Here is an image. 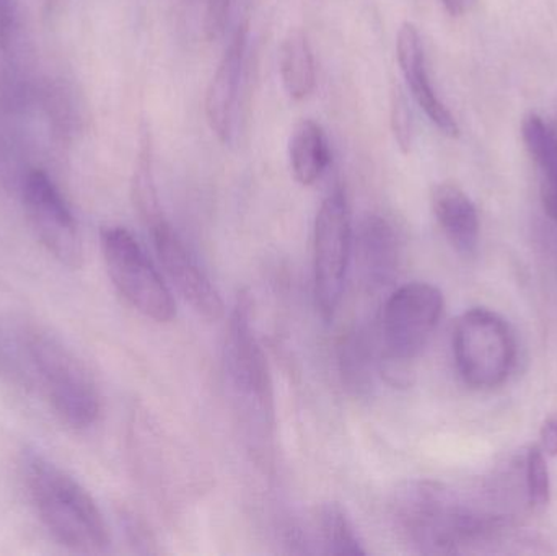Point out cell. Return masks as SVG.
<instances>
[{
	"label": "cell",
	"instance_id": "obj_1",
	"mask_svg": "<svg viewBox=\"0 0 557 556\" xmlns=\"http://www.w3.org/2000/svg\"><path fill=\"white\" fill-rule=\"evenodd\" d=\"M525 496L522 464H512L476 493L435 482L409 483L396 496V526L419 554H483L513 538V505L519 498L529 505Z\"/></svg>",
	"mask_w": 557,
	"mask_h": 556
},
{
	"label": "cell",
	"instance_id": "obj_2",
	"mask_svg": "<svg viewBox=\"0 0 557 556\" xmlns=\"http://www.w3.org/2000/svg\"><path fill=\"white\" fill-rule=\"evenodd\" d=\"M22 475L29 502L52 539L75 554H103L110 531L94 496L58 464L39 454H23Z\"/></svg>",
	"mask_w": 557,
	"mask_h": 556
},
{
	"label": "cell",
	"instance_id": "obj_3",
	"mask_svg": "<svg viewBox=\"0 0 557 556\" xmlns=\"http://www.w3.org/2000/svg\"><path fill=\"white\" fill-rule=\"evenodd\" d=\"M23 348L46 398L62 423L88 430L101 413V398L87 366L58 336L41 326L22 333Z\"/></svg>",
	"mask_w": 557,
	"mask_h": 556
},
{
	"label": "cell",
	"instance_id": "obj_4",
	"mask_svg": "<svg viewBox=\"0 0 557 556\" xmlns=\"http://www.w3.org/2000/svg\"><path fill=\"white\" fill-rule=\"evenodd\" d=\"M225 372L234 401L245 427L260 444H267L274 431L273 379L267 353L251 322V300L242 294L228 322L225 339Z\"/></svg>",
	"mask_w": 557,
	"mask_h": 556
},
{
	"label": "cell",
	"instance_id": "obj_5",
	"mask_svg": "<svg viewBox=\"0 0 557 556\" xmlns=\"http://www.w3.org/2000/svg\"><path fill=\"white\" fill-rule=\"evenodd\" d=\"M442 313L444 296L428 283L406 284L386 300L382 317V371L392 384H408L411 365L428 345Z\"/></svg>",
	"mask_w": 557,
	"mask_h": 556
},
{
	"label": "cell",
	"instance_id": "obj_6",
	"mask_svg": "<svg viewBox=\"0 0 557 556\" xmlns=\"http://www.w3.org/2000/svg\"><path fill=\"white\" fill-rule=\"evenodd\" d=\"M454 356L468 387L491 391L503 385L516 368V336L496 312L468 310L455 323Z\"/></svg>",
	"mask_w": 557,
	"mask_h": 556
},
{
	"label": "cell",
	"instance_id": "obj_7",
	"mask_svg": "<svg viewBox=\"0 0 557 556\" xmlns=\"http://www.w3.org/2000/svg\"><path fill=\"white\" fill-rule=\"evenodd\" d=\"M101 251L108 274L121 296L147 319L172 322L176 316L172 291L134 235L116 225L103 228Z\"/></svg>",
	"mask_w": 557,
	"mask_h": 556
},
{
	"label": "cell",
	"instance_id": "obj_8",
	"mask_svg": "<svg viewBox=\"0 0 557 556\" xmlns=\"http://www.w3.org/2000/svg\"><path fill=\"white\" fill-rule=\"evenodd\" d=\"M352 247L349 205L341 189L321 202L314 222V296L324 319H333L343 297Z\"/></svg>",
	"mask_w": 557,
	"mask_h": 556
},
{
	"label": "cell",
	"instance_id": "obj_9",
	"mask_svg": "<svg viewBox=\"0 0 557 556\" xmlns=\"http://www.w3.org/2000/svg\"><path fill=\"white\" fill-rule=\"evenodd\" d=\"M23 205L41 244L71 270L84 263V248L72 209L45 170H32L22 183Z\"/></svg>",
	"mask_w": 557,
	"mask_h": 556
},
{
	"label": "cell",
	"instance_id": "obj_10",
	"mask_svg": "<svg viewBox=\"0 0 557 556\" xmlns=\"http://www.w3.org/2000/svg\"><path fill=\"white\" fill-rule=\"evenodd\" d=\"M147 227L150 228L157 255L162 261V267L165 268L166 276L170 277L180 296L202 319L209 322L221 320L225 312L221 294L215 289L208 274L201 270L198 261L189 254L165 215Z\"/></svg>",
	"mask_w": 557,
	"mask_h": 556
},
{
	"label": "cell",
	"instance_id": "obj_11",
	"mask_svg": "<svg viewBox=\"0 0 557 556\" xmlns=\"http://www.w3.org/2000/svg\"><path fill=\"white\" fill-rule=\"evenodd\" d=\"M247 46L248 25L244 23L235 29L206 94L205 110L209 127L224 144L231 143L234 134Z\"/></svg>",
	"mask_w": 557,
	"mask_h": 556
},
{
	"label": "cell",
	"instance_id": "obj_12",
	"mask_svg": "<svg viewBox=\"0 0 557 556\" xmlns=\"http://www.w3.org/2000/svg\"><path fill=\"white\" fill-rule=\"evenodd\" d=\"M396 55H398L399 69L411 88L412 97L418 101L425 116L444 136L457 139L460 136V126L447 104L438 98L437 91L432 87L428 64H425L424 45L414 23L405 22L399 28L398 38H396Z\"/></svg>",
	"mask_w": 557,
	"mask_h": 556
},
{
	"label": "cell",
	"instance_id": "obj_13",
	"mask_svg": "<svg viewBox=\"0 0 557 556\" xmlns=\"http://www.w3.org/2000/svg\"><path fill=\"white\" fill-rule=\"evenodd\" d=\"M432 209L454 250L463 257L476 254L481 224L470 196L455 183H438L432 189Z\"/></svg>",
	"mask_w": 557,
	"mask_h": 556
},
{
	"label": "cell",
	"instance_id": "obj_14",
	"mask_svg": "<svg viewBox=\"0 0 557 556\" xmlns=\"http://www.w3.org/2000/svg\"><path fill=\"white\" fill-rule=\"evenodd\" d=\"M359 255L370 287L380 289L392 284L399 268V238L392 222L382 215H369L360 225Z\"/></svg>",
	"mask_w": 557,
	"mask_h": 556
},
{
	"label": "cell",
	"instance_id": "obj_15",
	"mask_svg": "<svg viewBox=\"0 0 557 556\" xmlns=\"http://www.w3.org/2000/svg\"><path fill=\"white\" fill-rule=\"evenodd\" d=\"M292 175L301 186H311L323 175L331 162L330 146L323 127L313 120L295 124L288 140Z\"/></svg>",
	"mask_w": 557,
	"mask_h": 556
},
{
	"label": "cell",
	"instance_id": "obj_16",
	"mask_svg": "<svg viewBox=\"0 0 557 556\" xmlns=\"http://www.w3.org/2000/svg\"><path fill=\"white\" fill-rule=\"evenodd\" d=\"M282 87L292 100L300 101L313 94L317 85L313 51L300 28L290 29L278 48Z\"/></svg>",
	"mask_w": 557,
	"mask_h": 556
},
{
	"label": "cell",
	"instance_id": "obj_17",
	"mask_svg": "<svg viewBox=\"0 0 557 556\" xmlns=\"http://www.w3.org/2000/svg\"><path fill=\"white\" fill-rule=\"evenodd\" d=\"M318 538L326 555H366L352 522L337 503L321 506L318 512Z\"/></svg>",
	"mask_w": 557,
	"mask_h": 556
},
{
	"label": "cell",
	"instance_id": "obj_18",
	"mask_svg": "<svg viewBox=\"0 0 557 556\" xmlns=\"http://www.w3.org/2000/svg\"><path fill=\"white\" fill-rule=\"evenodd\" d=\"M341 371L344 381L356 392L367 391L372 384V349L362 333H354L341 349Z\"/></svg>",
	"mask_w": 557,
	"mask_h": 556
},
{
	"label": "cell",
	"instance_id": "obj_19",
	"mask_svg": "<svg viewBox=\"0 0 557 556\" xmlns=\"http://www.w3.org/2000/svg\"><path fill=\"white\" fill-rule=\"evenodd\" d=\"M523 475H525L530 509L540 511L548 505L549 495H552L548 466H546L545 453L540 447H532L523 456Z\"/></svg>",
	"mask_w": 557,
	"mask_h": 556
},
{
	"label": "cell",
	"instance_id": "obj_20",
	"mask_svg": "<svg viewBox=\"0 0 557 556\" xmlns=\"http://www.w3.org/2000/svg\"><path fill=\"white\" fill-rule=\"evenodd\" d=\"M389 123H392L393 137L398 144L399 150L403 153L411 152L412 144H414V121H412V111L408 100L399 88H395L392 94Z\"/></svg>",
	"mask_w": 557,
	"mask_h": 556
},
{
	"label": "cell",
	"instance_id": "obj_21",
	"mask_svg": "<svg viewBox=\"0 0 557 556\" xmlns=\"http://www.w3.org/2000/svg\"><path fill=\"white\" fill-rule=\"evenodd\" d=\"M232 3L234 0H208L206 2L202 28H205V35L209 41H218L224 36L228 16H231Z\"/></svg>",
	"mask_w": 557,
	"mask_h": 556
},
{
	"label": "cell",
	"instance_id": "obj_22",
	"mask_svg": "<svg viewBox=\"0 0 557 556\" xmlns=\"http://www.w3.org/2000/svg\"><path fill=\"white\" fill-rule=\"evenodd\" d=\"M542 446L543 453L557 457V415L549 417L543 424Z\"/></svg>",
	"mask_w": 557,
	"mask_h": 556
},
{
	"label": "cell",
	"instance_id": "obj_23",
	"mask_svg": "<svg viewBox=\"0 0 557 556\" xmlns=\"http://www.w3.org/2000/svg\"><path fill=\"white\" fill-rule=\"evenodd\" d=\"M0 372L9 375L13 381H20L22 372H20L18 365L10 358L9 349H7L5 343L0 338Z\"/></svg>",
	"mask_w": 557,
	"mask_h": 556
},
{
	"label": "cell",
	"instance_id": "obj_24",
	"mask_svg": "<svg viewBox=\"0 0 557 556\" xmlns=\"http://www.w3.org/2000/svg\"><path fill=\"white\" fill-rule=\"evenodd\" d=\"M13 12L10 0H0V45L9 39L12 32Z\"/></svg>",
	"mask_w": 557,
	"mask_h": 556
},
{
	"label": "cell",
	"instance_id": "obj_25",
	"mask_svg": "<svg viewBox=\"0 0 557 556\" xmlns=\"http://www.w3.org/2000/svg\"><path fill=\"white\" fill-rule=\"evenodd\" d=\"M442 3L451 16H460L465 12L467 0H442Z\"/></svg>",
	"mask_w": 557,
	"mask_h": 556
},
{
	"label": "cell",
	"instance_id": "obj_26",
	"mask_svg": "<svg viewBox=\"0 0 557 556\" xmlns=\"http://www.w3.org/2000/svg\"><path fill=\"white\" fill-rule=\"evenodd\" d=\"M556 131H557V124H555Z\"/></svg>",
	"mask_w": 557,
	"mask_h": 556
}]
</instances>
